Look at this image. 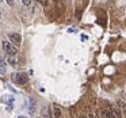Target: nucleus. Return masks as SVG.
Segmentation results:
<instances>
[{
    "label": "nucleus",
    "mask_w": 126,
    "mask_h": 118,
    "mask_svg": "<svg viewBox=\"0 0 126 118\" xmlns=\"http://www.w3.org/2000/svg\"><path fill=\"white\" fill-rule=\"evenodd\" d=\"M1 46H3L4 52H7V54H16V52H18L16 45H14L11 41H3Z\"/></svg>",
    "instance_id": "obj_1"
},
{
    "label": "nucleus",
    "mask_w": 126,
    "mask_h": 118,
    "mask_svg": "<svg viewBox=\"0 0 126 118\" xmlns=\"http://www.w3.org/2000/svg\"><path fill=\"white\" fill-rule=\"evenodd\" d=\"M12 80L18 84H26L29 82V76L26 73H14L12 75Z\"/></svg>",
    "instance_id": "obj_2"
},
{
    "label": "nucleus",
    "mask_w": 126,
    "mask_h": 118,
    "mask_svg": "<svg viewBox=\"0 0 126 118\" xmlns=\"http://www.w3.org/2000/svg\"><path fill=\"white\" fill-rule=\"evenodd\" d=\"M29 114L34 115L35 114V110H37V101L34 98H29Z\"/></svg>",
    "instance_id": "obj_3"
},
{
    "label": "nucleus",
    "mask_w": 126,
    "mask_h": 118,
    "mask_svg": "<svg viewBox=\"0 0 126 118\" xmlns=\"http://www.w3.org/2000/svg\"><path fill=\"white\" fill-rule=\"evenodd\" d=\"M8 38H10V41H11L14 45H19L20 42H22V37H20L19 34H16V33H11L8 35Z\"/></svg>",
    "instance_id": "obj_4"
},
{
    "label": "nucleus",
    "mask_w": 126,
    "mask_h": 118,
    "mask_svg": "<svg viewBox=\"0 0 126 118\" xmlns=\"http://www.w3.org/2000/svg\"><path fill=\"white\" fill-rule=\"evenodd\" d=\"M7 61H8V64H10V65H12V67L18 65V58H16V54H10L8 57H7Z\"/></svg>",
    "instance_id": "obj_5"
},
{
    "label": "nucleus",
    "mask_w": 126,
    "mask_h": 118,
    "mask_svg": "<svg viewBox=\"0 0 126 118\" xmlns=\"http://www.w3.org/2000/svg\"><path fill=\"white\" fill-rule=\"evenodd\" d=\"M100 115L103 118H115V115L112 114L111 110H102L100 111Z\"/></svg>",
    "instance_id": "obj_6"
},
{
    "label": "nucleus",
    "mask_w": 126,
    "mask_h": 118,
    "mask_svg": "<svg viewBox=\"0 0 126 118\" xmlns=\"http://www.w3.org/2000/svg\"><path fill=\"white\" fill-rule=\"evenodd\" d=\"M53 118H61V109L58 106H54L53 109Z\"/></svg>",
    "instance_id": "obj_7"
},
{
    "label": "nucleus",
    "mask_w": 126,
    "mask_h": 118,
    "mask_svg": "<svg viewBox=\"0 0 126 118\" xmlns=\"http://www.w3.org/2000/svg\"><path fill=\"white\" fill-rule=\"evenodd\" d=\"M110 110H111L112 114L115 115V118H121V111H119V109H118V107H111Z\"/></svg>",
    "instance_id": "obj_8"
},
{
    "label": "nucleus",
    "mask_w": 126,
    "mask_h": 118,
    "mask_svg": "<svg viewBox=\"0 0 126 118\" xmlns=\"http://www.w3.org/2000/svg\"><path fill=\"white\" fill-rule=\"evenodd\" d=\"M12 103H14V102L8 101V103H7V106H6V110H7L8 113H11V111H12V109H14V104H12Z\"/></svg>",
    "instance_id": "obj_9"
},
{
    "label": "nucleus",
    "mask_w": 126,
    "mask_h": 118,
    "mask_svg": "<svg viewBox=\"0 0 126 118\" xmlns=\"http://www.w3.org/2000/svg\"><path fill=\"white\" fill-rule=\"evenodd\" d=\"M1 76H4V75H6V61L4 60H1Z\"/></svg>",
    "instance_id": "obj_10"
},
{
    "label": "nucleus",
    "mask_w": 126,
    "mask_h": 118,
    "mask_svg": "<svg viewBox=\"0 0 126 118\" xmlns=\"http://www.w3.org/2000/svg\"><path fill=\"white\" fill-rule=\"evenodd\" d=\"M38 3L42 4L44 7H47V6H49V0H38Z\"/></svg>",
    "instance_id": "obj_11"
},
{
    "label": "nucleus",
    "mask_w": 126,
    "mask_h": 118,
    "mask_svg": "<svg viewBox=\"0 0 126 118\" xmlns=\"http://www.w3.org/2000/svg\"><path fill=\"white\" fill-rule=\"evenodd\" d=\"M31 1H33V0H22V3L25 4L26 7H29V6H31Z\"/></svg>",
    "instance_id": "obj_12"
},
{
    "label": "nucleus",
    "mask_w": 126,
    "mask_h": 118,
    "mask_svg": "<svg viewBox=\"0 0 126 118\" xmlns=\"http://www.w3.org/2000/svg\"><path fill=\"white\" fill-rule=\"evenodd\" d=\"M7 4H8V6H14V0H7Z\"/></svg>",
    "instance_id": "obj_13"
},
{
    "label": "nucleus",
    "mask_w": 126,
    "mask_h": 118,
    "mask_svg": "<svg viewBox=\"0 0 126 118\" xmlns=\"http://www.w3.org/2000/svg\"><path fill=\"white\" fill-rule=\"evenodd\" d=\"M68 33H76V29H75V27L73 29H72V27L68 29Z\"/></svg>",
    "instance_id": "obj_14"
},
{
    "label": "nucleus",
    "mask_w": 126,
    "mask_h": 118,
    "mask_svg": "<svg viewBox=\"0 0 126 118\" xmlns=\"http://www.w3.org/2000/svg\"><path fill=\"white\" fill-rule=\"evenodd\" d=\"M7 87H8V88H10V90H11V91H12V92H16V91H15V90H14V87H11V85H7Z\"/></svg>",
    "instance_id": "obj_15"
},
{
    "label": "nucleus",
    "mask_w": 126,
    "mask_h": 118,
    "mask_svg": "<svg viewBox=\"0 0 126 118\" xmlns=\"http://www.w3.org/2000/svg\"><path fill=\"white\" fill-rule=\"evenodd\" d=\"M88 118H96V115L95 114H90V115H88Z\"/></svg>",
    "instance_id": "obj_16"
},
{
    "label": "nucleus",
    "mask_w": 126,
    "mask_h": 118,
    "mask_svg": "<svg viewBox=\"0 0 126 118\" xmlns=\"http://www.w3.org/2000/svg\"><path fill=\"white\" fill-rule=\"evenodd\" d=\"M18 118H26V117H25V115H19Z\"/></svg>",
    "instance_id": "obj_17"
},
{
    "label": "nucleus",
    "mask_w": 126,
    "mask_h": 118,
    "mask_svg": "<svg viewBox=\"0 0 126 118\" xmlns=\"http://www.w3.org/2000/svg\"><path fill=\"white\" fill-rule=\"evenodd\" d=\"M81 118H88V117H85V115H81Z\"/></svg>",
    "instance_id": "obj_18"
},
{
    "label": "nucleus",
    "mask_w": 126,
    "mask_h": 118,
    "mask_svg": "<svg viewBox=\"0 0 126 118\" xmlns=\"http://www.w3.org/2000/svg\"><path fill=\"white\" fill-rule=\"evenodd\" d=\"M125 113H126V110H125Z\"/></svg>",
    "instance_id": "obj_19"
}]
</instances>
